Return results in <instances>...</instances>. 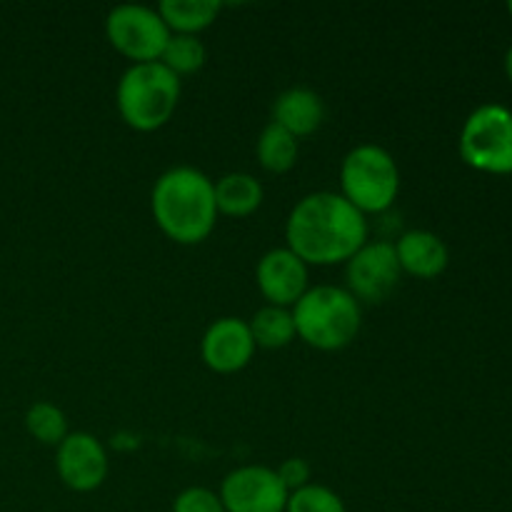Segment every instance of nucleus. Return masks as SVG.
Returning <instances> with one entry per match:
<instances>
[{
  "label": "nucleus",
  "mask_w": 512,
  "mask_h": 512,
  "mask_svg": "<svg viewBox=\"0 0 512 512\" xmlns=\"http://www.w3.org/2000/svg\"><path fill=\"white\" fill-rule=\"evenodd\" d=\"M368 243V220L340 193L318 190L293 205L285 223V248L305 265L348 263Z\"/></svg>",
  "instance_id": "1"
},
{
  "label": "nucleus",
  "mask_w": 512,
  "mask_h": 512,
  "mask_svg": "<svg viewBox=\"0 0 512 512\" xmlns=\"http://www.w3.org/2000/svg\"><path fill=\"white\" fill-rule=\"evenodd\" d=\"M150 210L170 240L180 245L203 243L218 223L215 183L193 165H175L155 180Z\"/></svg>",
  "instance_id": "2"
},
{
  "label": "nucleus",
  "mask_w": 512,
  "mask_h": 512,
  "mask_svg": "<svg viewBox=\"0 0 512 512\" xmlns=\"http://www.w3.org/2000/svg\"><path fill=\"white\" fill-rule=\"evenodd\" d=\"M295 335L323 353L343 350L358 338L363 308L340 285H315L290 308Z\"/></svg>",
  "instance_id": "3"
},
{
  "label": "nucleus",
  "mask_w": 512,
  "mask_h": 512,
  "mask_svg": "<svg viewBox=\"0 0 512 512\" xmlns=\"http://www.w3.org/2000/svg\"><path fill=\"white\" fill-rule=\"evenodd\" d=\"M180 100V78L163 63L128 65L115 88V105L125 125L138 133L160 130Z\"/></svg>",
  "instance_id": "4"
},
{
  "label": "nucleus",
  "mask_w": 512,
  "mask_h": 512,
  "mask_svg": "<svg viewBox=\"0 0 512 512\" xmlns=\"http://www.w3.org/2000/svg\"><path fill=\"white\" fill-rule=\"evenodd\" d=\"M400 193V168L393 155L375 143H360L340 165V195L360 213H385Z\"/></svg>",
  "instance_id": "5"
},
{
  "label": "nucleus",
  "mask_w": 512,
  "mask_h": 512,
  "mask_svg": "<svg viewBox=\"0 0 512 512\" xmlns=\"http://www.w3.org/2000/svg\"><path fill=\"white\" fill-rule=\"evenodd\" d=\"M460 158L490 175L512 173V110L498 103L475 108L460 130Z\"/></svg>",
  "instance_id": "6"
},
{
  "label": "nucleus",
  "mask_w": 512,
  "mask_h": 512,
  "mask_svg": "<svg viewBox=\"0 0 512 512\" xmlns=\"http://www.w3.org/2000/svg\"><path fill=\"white\" fill-rule=\"evenodd\" d=\"M105 38L120 55L133 63H158L170 30L158 8L140 3L115 5L105 18Z\"/></svg>",
  "instance_id": "7"
},
{
  "label": "nucleus",
  "mask_w": 512,
  "mask_h": 512,
  "mask_svg": "<svg viewBox=\"0 0 512 512\" xmlns=\"http://www.w3.org/2000/svg\"><path fill=\"white\" fill-rule=\"evenodd\" d=\"M400 270L395 245L388 240H368L353 258L345 263V290L360 305L383 303L398 288Z\"/></svg>",
  "instance_id": "8"
},
{
  "label": "nucleus",
  "mask_w": 512,
  "mask_h": 512,
  "mask_svg": "<svg viewBox=\"0 0 512 512\" xmlns=\"http://www.w3.org/2000/svg\"><path fill=\"white\" fill-rule=\"evenodd\" d=\"M218 495L225 512H285L290 493L273 468L243 465L225 475Z\"/></svg>",
  "instance_id": "9"
},
{
  "label": "nucleus",
  "mask_w": 512,
  "mask_h": 512,
  "mask_svg": "<svg viewBox=\"0 0 512 512\" xmlns=\"http://www.w3.org/2000/svg\"><path fill=\"white\" fill-rule=\"evenodd\" d=\"M55 470L73 493H93L108 478V453L90 433H68L55 448Z\"/></svg>",
  "instance_id": "10"
},
{
  "label": "nucleus",
  "mask_w": 512,
  "mask_h": 512,
  "mask_svg": "<svg viewBox=\"0 0 512 512\" xmlns=\"http://www.w3.org/2000/svg\"><path fill=\"white\" fill-rule=\"evenodd\" d=\"M255 283L268 305L293 308L305 295L308 285V265L290 248H273L258 260Z\"/></svg>",
  "instance_id": "11"
},
{
  "label": "nucleus",
  "mask_w": 512,
  "mask_h": 512,
  "mask_svg": "<svg viewBox=\"0 0 512 512\" xmlns=\"http://www.w3.org/2000/svg\"><path fill=\"white\" fill-rule=\"evenodd\" d=\"M253 353L255 340L250 335L248 320L243 318H218L208 325L200 340L203 363L220 375L243 370L253 360Z\"/></svg>",
  "instance_id": "12"
},
{
  "label": "nucleus",
  "mask_w": 512,
  "mask_h": 512,
  "mask_svg": "<svg viewBox=\"0 0 512 512\" xmlns=\"http://www.w3.org/2000/svg\"><path fill=\"white\" fill-rule=\"evenodd\" d=\"M395 255H398L400 270L413 278L433 280L445 273L450 263V250L440 235L430 230H408L395 240Z\"/></svg>",
  "instance_id": "13"
},
{
  "label": "nucleus",
  "mask_w": 512,
  "mask_h": 512,
  "mask_svg": "<svg viewBox=\"0 0 512 512\" xmlns=\"http://www.w3.org/2000/svg\"><path fill=\"white\" fill-rule=\"evenodd\" d=\"M325 120V103L313 88L305 85H293V88L283 90L278 98L273 100V120L270 123L280 125L288 130L293 138H305L320 130Z\"/></svg>",
  "instance_id": "14"
},
{
  "label": "nucleus",
  "mask_w": 512,
  "mask_h": 512,
  "mask_svg": "<svg viewBox=\"0 0 512 512\" xmlns=\"http://www.w3.org/2000/svg\"><path fill=\"white\" fill-rule=\"evenodd\" d=\"M215 183V205L218 215L230 218H248L263 205L265 190L260 180L250 173H225Z\"/></svg>",
  "instance_id": "15"
},
{
  "label": "nucleus",
  "mask_w": 512,
  "mask_h": 512,
  "mask_svg": "<svg viewBox=\"0 0 512 512\" xmlns=\"http://www.w3.org/2000/svg\"><path fill=\"white\" fill-rule=\"evenodd\" d=\"M158 13L170 33L198 35L218 20L220 3L218 0H163Z\"/></svg>",
  "instance_id": "16"
},
{
  "label": "nucleus",
  "mask_w": 512,
  "mask_h": 512,
  "mask_svg": "<svg viewBox=\"0 0 512 512\" xmlns=\"http://www.w3.org/2000/svg\"><path fill=\"white\" fill-rule=\"evenodd\" d=\"M298 153V138H293L280 125L268 123L260 130L258 143H255V155H258V163L263 170H268L273 175L288 173L298 163Z\"/></svg>",
  "instance_id": "17"
},
{
  "label": "nucleus",
  "mask_w": 512,
  "mask_h": 512,
  "mask_svg": "<svg viewBox=\"0 0 512 512\" xmlns=\"http://www.w3.org/2000/svg\"><path fill=\"white\" fill-rule=\"evenodd\" d=\"M248 328L255 340V348L280 350L298 338L290 308H278V305H263L260 310H255L253 318L248 320Z\"/></svg>",
  "instance_id": "18"
},
{
  "label": "nucleus",
  "mask_w": 512,
  "mask_h": 512,
  "mask_svg": "<svg viewBox=\"0 0 512 512\" xmlns=\"http://www.w3.org/2000/svg\"><path fill=\"white\" fill-rule=\"evenodd\" d=\"M205 60H208V50H205V43L198 35L170 33V40L158 63H163L170 73L183 78V75L198 73L205 65Z\"/></svg>",
  "instance_id": "19"
},
{
  "label": "nucleus",
  "mask_w": 512,
  "mask_h": 512,
  "mask_svg": "<svg viewBox=\"0 0 512 512\" xmlns=\"http://www.w3.org/2000/svg\"><path fill=\"white\" fill-rule=\"evenodd\" d=\"M25 430L30 433V438L50 445V448H58L65 435L70 433L65 413L48 400H38V403L30 405L28 413H25Z\"/></svg>",
  "instance_id": "20"
},
{
  "label": "nucleus",
  "mask_w": 512,
  "mask_h": 512,
  "mask_svg": "<svg viewBox=\"0 0 512 512\" xmlns=\"http://www.w3.org/2000/svg\"><path fill=\"white\" fill-rule=\"evenodd\" d=\"M285 512H348L343 498L325 485L310 483L288 495Z\"/></svg>",
  "instance_id": "21"
},
{
  "label": "nucleus",
  "mask_w": 512,
  "mask_h": 512,
  "mask_svg": "<svg viewBox=\"0 0 512 512\" xmlns=\"http://www.w3.org/2000/svg\"><path fill=\"white\" fill-rule=\"evenodd\" d=\"M173 512H225V508L215 490L195 485V488H185L173 500Z\"/></svg>",
  "instance_id": "22"
},
{
  "label": "nucleus",
  "mask_w": 512,
  "mask_h": 512,
  "mask_svg": "<svg viewBox=\"0 0 512 512\" xmlns=\"http://www.w3.org/2000/svg\"><path fill=\"white\" fill-rule=\"evenodd\" d=\"M275 473H278L280 483L285 485V490H288V493H295V490L310 485V475H313V470H310L308 460L288 458L278 465V470H275Z\"/></svg>",
  "instance_id": "23"
},
{
  "label": "nucleus",
  "mask_w": 512,
  "mask_h": 512,
  "mask_svg": "<svg viewBox=\"0 0 512 512\" xmlns=\"http://www.w3.org/2000/svg\"><path fill=\"white\" fill-rule=\"evenodd\" d=\"M505 75H508L512 83V45L508 48V53H505Z\"/></svg>",
  "instance_id": "24"
},
{
  "label": "nucleus",
  "mask_w": 512,
  "mask_h": 512,
  "mask_svg": "<svg viewBox=\"0 0 512 512\" xmlns=\"http://www.w3.org/2000/svg\"><path fill=\"white\" fill-rule=\"evenodd\" d=\"M508 10H510V15H512V3H510V5H508Z\"/></svg>",
  "instance_id": "25"
}]
</instances>
